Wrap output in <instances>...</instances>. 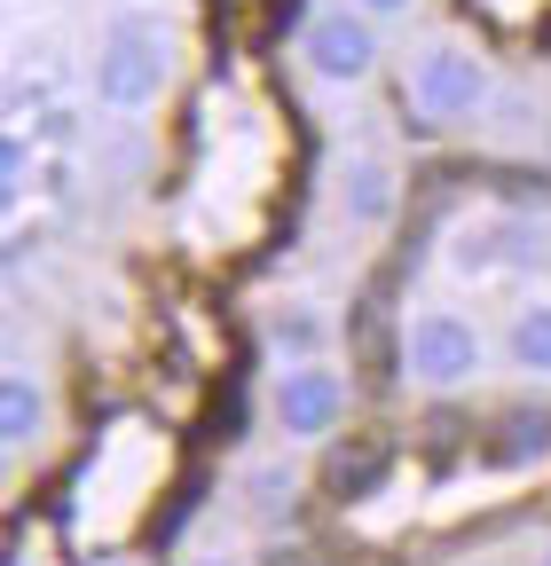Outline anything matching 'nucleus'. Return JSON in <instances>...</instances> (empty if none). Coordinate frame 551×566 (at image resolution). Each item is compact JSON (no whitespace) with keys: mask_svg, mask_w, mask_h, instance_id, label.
<instances>
[{"mask_svg":"<svg viewBox=\"0 0 551 566\" xmlns=\"http://www.w3.org/2000/svg\"><path fill=\"white\" fill-rule=\"evenodd\" d=\"M174 63H181L174 24H158V17H143V9L111 17V32H103V48H95V103L118 111V118H143L150 103H166Z\"/></svg>","mask_w":551,"mask_h":566,"instance_id":"obj_1","label":"nucleus"},{"mask_svg":"<svg viewBox=\"0 0 551 566\" xmlns=\"http://www.w3.org/2000/svg\"><path fill=\"white\" fill-rule=\"evenodd\" d=\"M480 370H489V338H480V323L449 300H426V307H409L402 323V378L418 386V394H465L480 386Z\"/></svg>","mask_w":551,"mask_h":566,"instance_id":"obj_2","label":"nucleus"},{"mask_svg":"<svg viewBox=\"0 0 551 566\" xmlns=\"http://www.w3.org/2000/svg\"><path fill=\"white\" fill-rule=\"evenodd\" d=\"M347 417H355V386H347V370H339V354H331V363H276L268 424H276V441H284V449L331 441Z\"/></svg>","mask_w":551,"mask_h":566,"instance_id":"obj_3","label":"nucleus"},{"mask_svg":"<svg viewBox=\"0 0 551 566\" xmlns=\"http://www.w3.org/2000/svg\"><path fill=\"white\" fill-rule=\"evenodd\" d=\"M409 103H418V118L434 126H465L489 111V55H480L472 40L457 32H434L409 48Z\"/></svg>","mask_w":551,"mask_h":566,"instance_id":"obj_4","label":"nucleus"},{"mask_svg":"<svg viewBox=\"0 0 551 566\" xmlns=\"http://www.w3.org/2000/svg\"><path fill=\"white\" fill-rule=\"evenodd\" d=\"M300 71L315 87H371L378 80V63H386V24L363 17L355 0H339V9H315L292 40Z\"/></svg>","mask_w":551,"mask_h":566,"instance_id":"obj_5","label":"nucleus"},{"mask_svg":"<svg viewBox=\"0 0 551 566\" xmlns=\"http://www.w3.org/2000/svg\"><path fill=\"white\" fill-rule=\"evenodd\" d=\"M331 205L339 221L363 229V237H386L402 221V166L386 142H347V150L331 158Z\"/></svg>","mask_w":551,"mask_h":566,"instance_id":"obj_6","label":"nucleus"},{"mask_svg":"<svg viewBox=\"0 0 551 566\" xmlns=\"http://www.w3.org/2000/svg\"><path fill=\"white\" fill-rule=\"evenodd\" d=\"M543 260V229L520 221V212H480L449 237V268L457 275H520Z\"/></svg>","mask_w":551,"mask_h":566,"instance_id":"obj_7","label":"nucleus"},{"mask_svg":"<svg viewBox=\"0 0 551 566\" xmlns=\"http://www.w3.org/2000/svg\"><path fill=\"white\" fill-rule=\"evenodd\" d=\"M268 354L276 363H331L339 354V315L323 300H284L268 315Z\"/></svg>","mask_w":551,"mask_h":566,"instance_id":"obj_8","label":"nucleus"},{"mask_svg":"<svg viewBox=\"0 0 551 566\" xmlns=\"http://www.w3.org/2000/svg\"><path fill=\"white\" fill-rule=\"evenodd\" d=\"M48 417H55V401H48L40 370L9 363V378H0V441H9V457H32V441L48 433Z\"/></svg>","mask_w":551,"mask_h":566,"instance_id":"obj_9","label":"nucleus"},{"mask_svg":"<svg viewBox=\"0 0 551 566\" xmlns=\"http://www.w3.org/2000/svg\"><path fill=\"white\" fill-rule=\"evenodd\" d=\"M505 363L520 378H551V300H520L505 323Z\"/></svg>","mask_w":551,"mask_h":566,"instance_id":"obj_10","label":"nucleus"},{"mask_svg":"<svg viewBox=\"0 0 551 566\" xmlns=\"http://www.w3.org/2000/svg\"><path fill=\"white\" fill-rule=\"evenodd\" d=\"M497 457L505 464H543L551 457V409L543 401H520L497 417Z\"/></svg>","mask_w":551,"mask_h":566,"instance_id":"obj_11","label":"nucleus"},{"mask_svg":"<svg viewBox=\"0 0 551 566\" xmlns=\"http://www.w3.org/2000/svg\"><path fill=\"white\" fill-rule=\"evenodd\" d=\"M0 181H9V197H24V181H32V134H0Z\"/></svg>","mask_w":551,"mask_h":566,"instance_id":"obj_12","label":"nucleus"},{"mask_svg":"<svg viewBox=\"0 0 551 566\" xmlns=\"http://www.w3.org/2000/svg\"><path fill=\"white\" fill-rule=\"evenodd\" d=\"M245 488L268 495V512H284V495H292L300 480H292V464H245Z\"/></svg>","mask_w":551,"mask_h":566,"instance_id":"obj_13","label":"nucleus"},{"mask_svg":"<svg viewBox=\"0 0 551 566\" xmlns=\"http://www.w3.org/2000/svg\"><path fill=\"white\" fill-rule=\"evenodd\" d=\"M355 9H363V17H378V24H402L409 9H418V0H355Z\"/></svg>","mask_w":551,"mask_h":566,"instance_id":"obj_14","label":"nucleus"},{"mask_svg":"<svg viewBox=\"0 0 551 566\" xmlns=\"http://www.w3.org/2000/svg\"><path fill=\"white\" fill-rule=\"evenodd\" d=\"M181 566H245V558H237V551H189Z\"/></svg>","mask_w":551,"mask_h":566,"instance_id":"obj_15","label":"nucleus"},{"mask_svg":"<svg viewBox=\"0 0 551 566\" xmlns=\"http://www.w3.org/2000/svg\"><path fill=\"white\" fill-rule=\"evenodd\" d=\"M87 566H143L134 551H103V558H87Z\"/></svg>","mask_w":551,"mask_h":566,"instance_id":"obj_16","label":"nucleus"},{"mask_svg":"<svg viewBox=\"0 0 551 566\" xmlns=\"http://www.w3.org/2000/svg\"><path fill=\"white\" fill-rule=\"evenodd\" d=\"M536 566H551V535H543V543H536Z\"/></svg>","mask_w":551,"mask_h":566,"instance_id":"obj_17","label":"nucleus"}]
</instances>
